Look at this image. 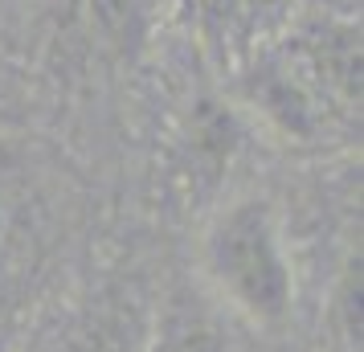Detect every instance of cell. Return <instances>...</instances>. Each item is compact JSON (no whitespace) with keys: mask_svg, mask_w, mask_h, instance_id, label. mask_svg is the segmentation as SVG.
<instances>
[{"mask_svg":"<svg viewBox=\"0 0 364 352\" xmlns=\"http://www.w3.org/2000/svg\"><path fill=\"white\" fill-rule=\"evenodd\" d=\"M164 0H50L46 50L78 78H111L135 70L160 33Z\"/></svg>","mask_w":364,"mask_h":352,"instance_id":"cell-3","label":"cell"},{"mask_svg":"<svg viewBox=\"0 0 364 352\" xmlns=\"http://www.w3.org/2000/svg\"><path fill=\"white\" fill-rule=\"evenodd\" d=\"M197 283L250 332H282L299 311V267L274 197L230 193L197 242Z\"/></svg>","mask_w":364,"mask_h":352,"instance_id":"cell-1","label":"cell"},{"mask_svg":"<svg viewBox=\"0 0 364 352\" xmlns=\"http://www.w3.org/2000/svg\"><path fill=\"white\" fill-rule=\"evenodd\" d=\"M205 53L217 66H233L246 50L274 37L299 13V0H181Z\"/></svg>","mask_w":364,"mask_h":352,"instance_id":"cell-6","label":"cell"},{"mask_svg":"<svg viewBox=\"0 0 364 352\" xmlns=\"http://www.w3.org/2000/svg\"><path fill=\"white\" fill-rule=\"evenodd\" d=\"M225 99L242 111V119H254L258 132L287 148L344 144L360 127V107L340 99L282 29L225 66Z\"/></svg>","mask_w":364,"mask_h":352,"instance_id":"cell-2","label":"cell"},{"mask_svg":"<svg viewBox=\"0 0 364 352\" xmlns=\"http://www.w3.org/2000/svg\"><path fill=\"white\" fill-rule=\"evenodd\" d=\"M242 148V111L230 99H193L176 127V168L188 188L217 185Z\"/></svg>","mask_w":364,"mask_h":352,"instance_id":"cell-7","label":"cell"},{"mask_svg":"<svg viewBox=\"0 0 364 352\" xmlns=\"http://www.w3.org/2000/svg\"><path fill=\"white\" fill-rule=\"evenodd\" d=\"M148 303L123 283H99L70 295L25 352H139Z\"/></svg>","mask_w":364,"mask_h":352,"instance_id":"cell-4","label":"cell"},{"mask_svg":"<svg viewBox=\"0 0 364 352\" xmlns=\"http://www.w3.org/2000/svg\"><path fill=\"white\" fill-rule=\"evenodd\" d=\"M242 324L193 279L172 283L148 307L139 352H237Z\"/></svg>","mask_w":364,"mask_h":352,"instance_id":"cell-5","label":"cell"},{"mask_svg":"<svg viewBox=\"0 0 364 352\" xmlns=\"http://www.w3.org/2000/svg\"><path fill=\"white\" fill-rule=\"evenodd\" d=\"M328 352H360V238H348L328 287Z\"/></svg>","mask_w":364,"mask_h":352,"instance_id":"cell-8","label":"cell"}]
</instances>
